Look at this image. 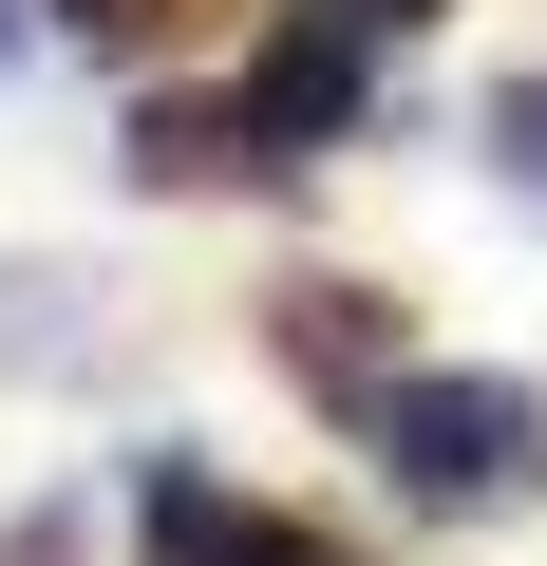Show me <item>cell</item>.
<instances>
[{
  "label": "cell",
  "instance_id": "ba28073f",
  "mask_svg": "<svg viewBox=\"0 0 547 566\" xmlns=\"http://www.w3.org/2000/svg\"><path fill=\"white\" fill-rule=\"evenodd\" d=\"M0 566H76V510H39V528H20V547H0Z\"/></svg>",
  "mask_w": 547,
  "mask_h": 566
},
{
  "label": "cell",
  "instance_id": "52a82bcc",
  "mask_svg": "<svg viewBox=\"0 0 547 566\" xmlns=\"http://www.w3.org/2000/svg\"><path fill=\"white\" fill-rule=\"evenodd\" d=\"M491 133H509V170H547V76H509V114H491Z\"/></svg>",
  "mask_w": 547,
  "mask_h": 566
},
{
  "label": "cell",
  "instance_id": "277c9868",
  "mask_svg": "<svg viewBox=\"0 0 547 566\" xmlns=\"http://www.w3.org/2000/svg\"><path fill=\"white\" fill-rule=\"evenodd\" d=\"M133 510H151V566H340V547H322L303 510H245V491H208L189 453H170V472H151Z\"/></svg>",
  "mask_w": 547,
  "mask_h": 566
},
{
  "label": "cell",
  "instance_id": "5b68a950",
  "mask_svg": "<svg viewBox=\"0 0 547 566\" xmlns=\"http://www.w3.org/2000/svg\"><path fill=\"white\" fill-rule=\"evenodd\" d=\"M227 170H264L245 95H227V114H208V95H151V114H133V189H227Z\"/></svg>",
  "mask_w": 547,
  "mask_h": 566
},
{
  "label": "cell",
  "instance_id": "9c48e42d",
  "mask_svg": "<svg viewBox=\"0 0 547 566\" xmlns=\"http://www.w3.org/2000/svg\"><path fill=\"white\" fill-rule=\"evenodd\" d=\"M322 20H359V39H397V20H434V0H322Z\"/></svg>",
  "mask_w": 547,
  "mask_h": 566
},
{
  "label": "cell",
  "instance_id": "3957f363",
  "mask_svg": "<svg viewBox=\"0 0 547 566\" xmlns=\"http://www.w3.org/2000/svg\"><path fill=\"white\" fill-rule=\"evenodd\" d=\"M359 76H378V39H359V20H322V0H303V20H284V39L245 57V133H264V151H322V133L359 114Z\"/></svg>",
  "mask_w": 547,
  "mask_h": 566
},
{
  "label": "cell",
  "instance_id": "8992f818",
  "mask_svg": "<svg viewBox=\"0 0 547 566\" xmlns=\"http://www.w3.org/2000/svg\"><path fill=\"white\" fill-rule=\"evenodd\" d=\"M57 20H76V39H95V57H151V39H170V20H189V0H57Z\"/></svg>",
  "mask_w": 547,
  "mask_h": 566
},
{
  "label": "cell",
  "instance_id": "6da1fadb",
  "mask_svg": "<svg viewBox=\"0 0 547 566\" xmlns=\"http://www.w3.org/2000/svg\"><path fill=\"white\" fill-rule=\"evenodd\" d=\"M359 434H378V472H397L434 528H491V510L547 491V397H528V378H397Z\"/></svg>",
  "mask_w": 547,
  "mask_h": 566
},
{
  "label": "cell",
  "instance_id": "7a4b0ae2",
  "mask_svg": "<svg viewBox=\"0 0 547 566\" xmlns=\"http://www.w3.org/2000/svg\"><path fill=\"white\" fill-rule=\"evenodd\" d=\"M264 359H284L303 397H340V416H378L397 397V303L340 283V264H303V283H264Z\"/></svg>",
  "mask_w": 547,
  "mask_h": 566
}]
</instances>
